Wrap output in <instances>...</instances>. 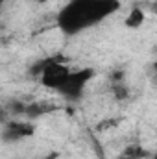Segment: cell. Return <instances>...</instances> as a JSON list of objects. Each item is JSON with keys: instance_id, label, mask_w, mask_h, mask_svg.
<instances>
[{"instance_id": "3957f363", "label": "cell", "mask_w": 157, "mask_h": 159, "mask_svg": "<svg viewBox=\"0 0 157 159\" xmlns=\"http://www.w3.org/2000/svg\"><path fill=\"white\" fill-rule=\"evenodd\" d=\"M70 69L63 63L57 61H50L46 65H41V83L48 89L57 91L61 87V83L65 81V78L69 76Z\"/></svg>"}, {"instance_id": "6da1fadb", "label": "cell", "mask_w": 157, "mask_h": 159, "mask_svg": "<svg viewBox=\"0 0 157 159\" xmlns=\"http://www.w3.org/2000/svg\"><path fill=\"white\" fill-rule=\"evenodd\" d=\"M118 7V0H70L59 11L57 24L65 34L74 35L81 30L102 22Z\"/></svg>"}, {"instance_id": "277c9868", "label": "cell", "mask_w": 157, "mask_h": 159, "mask_svg": "<svg viewBox=\"0 0 157 159\" xmlns=\"http://www.w3.org/2000/svg\"><path fill=\"white\" fill-rule=\"evenodd\" d=\"M34 133V126L32 124H24V122H9L6 131H4V137H7V141H17V139H24V137H30Z\"/></svg>"}, {"instance_id": "8992f818", "label": "cell", "mask_w": 157, "mask_h": 159, "mask_svg": "<svg viewBox=\"0 0 157 159\" xmlns=\"http://www.w3.org/2000/svg\"><path fill=\"white\" fill-rule=\"evenodd\" d=\"M2 2H4V0H0V6H2Z\"/></svg>"}, {"instance_id": "7a4b0ae2", "label": "cell", "mask_w": 157, "mask_h": 159, "mask_svg": "<svg viewBox=\"0 0 157 159\" xmlns=\"http://www.w3.org/2000/svg\"><path fill=\"white\" fill-rule=\"evenodd\" d=\"M94 70L92 69H79V70H70L65 81L61 83V87L57 89L59 94H63L69 100H78L79 94L83 93L85 85L92 80Z\"/></svg>"}, {"instance_id": "5b68a950", "label": "cell", "mask_w": 157, "mask_h": 159, "mask_svg": "<svg viewBox=\"0 0 157 159\" xmlns=\"http://www.w3.org/2000/svg\"><path fill=\"white\" fill-rule=\"evenodd\" d=\"M144 11L141 9V7H131L129 9V13H128V17H126V26L128 28H141L142 26V22H144Z\"/></svg>"}]
</instances>
